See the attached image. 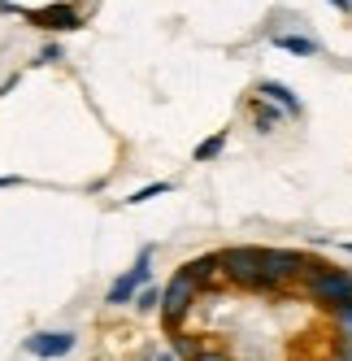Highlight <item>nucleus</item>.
<instances>
[{
	"label": "nucleus",
	"mask_w": 352,
	"mask_h": 361,
	"mask_svg": "<svg viewBox=\"0 0 352 361\" xmlns=\"http://www.w3.org/2000/svg\"><path fill=\"white\" fill-rule=\"evenodd\" d=\"M261 100H270V105H279L283 114H300V100H296V92L287 87V83H279V79H261Z\"/></svg>",
	"instance_id": "obj_8"
},
{
	"label": "nucleus",
	"mask_w": 352,
	"mask_h": 361,
	"mask_svg": "<svg viewBox=\"0 0 352 361\" xmlns=\"http://www.w3.org/2000/svg\"><path fill=\"white\" fill-rule=\"evenodd\" d=\"M161 300H165V288H144L139 300H135V309H139V314H153V309L161 314Z\"/></svg>",
	"instance_id": "obj_14"
},
{
	"label": "nucleus",
	"mask_w": 352,
	"mask_h": 361,
	"mask_svg": "<svg viewBox=\"0 0 352 361\" xmlns=\"http://www.w3.org/2000/svg\"><path fill=\"white\" fill-rule=\"evenodd\" d=\"M305 292L313 305L322 309H344L352 305V270H339V266H322V262H309L305 270Z\"/></svg>",
	"instance_id": "obj_1"
},
{
	"label": "nucleus",
	"mask_w": 352,
	"mask_h": 361,
	"mask_svg": "<svg viewBox=\"0 0 352 361\" xmlns=\"http://www.w3.org/2000/svg\"><path fill=\"white\" fill-rule=\"evenodd\" d=\"M331 322H335V340H352V305L335 309V314H331Z\"/></svg>",
	"instance_id": "obj_15"
},
{
	"label": "nucleus",
	"mask_w": 352,
	"mask_h": 361,
	"mask_svg": "<svg viewBox=\"0 0 352 361\" xmlns=\"http://www.w3.org/2000/svg\"><path fill=\"white\" fill-rule=\"evenodd\" d=\"M170 353L179 357V361H200V357H205L209 348L200 344L196 335H187V331H174V348H170Z\"/></svg>",
	"instance_id": "obj_9"
},
{
	"label": "nucleus",
	"mask_w": 352,
	"mask_h": 361,
	"mask_svg": "<svg viewBox=\"0 0 352 361\" xmlns=\"http://www.w3.org/2000/svg\"><path fill=\"white\" fill-rule=\"evenodd\" d=\"M148 262H153V248H144L139 252V262L131 266V274H122L118 283H113V288H109V305H127L131 296H135V288H144V283H148Z\"/></svg>",
	"instance_id": "obj_6"
},
{
	"label": "nucleus",
	"mask_w": 352,
	"mask_h": 361,
	"mask_svg": "<svg viewBox=\"0 0 352 361\" xmlns=\"http://www.w3.org/2000/svg\"><path fill=\"white\" fill-rule=\"evenodd\" d=\"M27 22H35L44 31H74L79 27V9L74 5H44V9H31Z\"/></svg>",
	"instance_id": "obj_7"
},
{
	"label": "nucleus",
	"mask_w": 352,
	"mask_h": 361,
	"mask_svg": "<svg viewBox=\"0 0 352 361\" xmlns=\"http://www.w3.org/2000/svg\"><path fill=\"white\" fill-rule=\"evenodd\" d=\"M174 183H148V188H139L135 196H127V204H144V200H153V196H165Z\"/></svg>",
	"instance_id": "obj_16"
},
{
	"label": "nucleus",
	"mask_w": 352,
	"mask_h": 361,
	"mask_svg": "<svg viewBox=\"0 0 352 361\" xmlns=\"http://www.w3.org/2000/svg\"><path fill=\"white\" fill-rule=\"evenodd\" d=\"M157 361H179V357H174V353H157Z\"/></svg>",
	"instance_id": "obj_22"
},
{
	"label": "nucleus",
	"mask_w": 352,
	"mask_h": 361,
	"mask_svg": "<svg viewBox=\"0 0 352 361\" xmlns=\"http://www.w3.org/2000/svg\"><path fill=\"white\" fill-rule=\"evenodd\" d=\"M5 5H9V0H0V9H5Z\"/></svg>",
	"instance_id": "obj_23"
},
{
	"label": "nucleus",
	"mask_w": 352,
	"mask_h": 361,
	"mask_svg": "<svg viewBox=\"0 0 352 361\" xmlns=\"http://www.w3.org/2000/svg\"><path fill=\"white\" fill-rule=\"evenodd\" d=\"M326 5H335L339 13H352V0H326Z\"/></svg>",
	"instance_id": "obj_20"
},
{
	"label": "nucleus",
	"mask_w": 352,
	"mask_h": 361,
	"mask_svg": "<svg viewBox=\"0 0 352 361\" xmlns=\"http://www.w3.org/2000/svg\"><path fill=\"white\" fill-rule=\"evenodd\" d=\"M274 44H279L283 53H296V57H318L322 53L318 39H309V35H274Z\"/></svg>",
	"instance_id": "obj_10"
},
{
	"label": "nucleus",
	"mask_w": 352,
	"mask_h": 361,
	"mask_svg": "<svg viewBox=\"0 0 352 361\" xmlns=\"http://www.w3.org/2000/svg\"><path fill=\"white\" fill-rule=\"evenodd\" d=\"M74 344H79V335L74 331H39L27 340V353L39 357V361H57V357H70Z\"/></svg>",
	"instance_id": "obj_5"
},
{
	"label": "nucleus",
	"mask_w": 352,
	"mask_h": 361,
	"mask_svg": "<svg viewBox=\"0 0 352 361\" xmlns=\"http://www.w3.org/2000/svg\"><path fill=\"white\" fill-rule=\"evenodd\" d=\"M65 53H61V44H44L39 48V66H48V61H61Z\"/></svg>",
	"instance_id": "obj_17"
},
{
	"label": "nucleus",
	"mask_w": 352,
	"mask_h": 361,
	"mask_svg": "<svg viewBox=\"0 0 352 361\" xmlns=\"http://www.w3.org/2000/svg\"><path fill=\"white\" fill-rule=\"evenodd\" d=\"M196 296H200V283H196L191 266L174 270V279L165 283V300H161V322H165L170 331H179V326H183V318L191 314Z\"/></svg>",
	"instance_id": "obj_2"
},
{
	"label": "nucleus",
	"mask_w": 352,
	"mask_h": 361,
	"mask_svg": "<svg viewBox=\"0 0 352 361\" xmlns=\"http://www.w3.org/2000/svg\"><path fill=\"white\" fill-rule=\"evenodd\" d=\"M335 361H352V340H335Z\"/></svg>",
	"instance_id": "obj_18"
},
{
	"label": "nucleus",
	"mask_w": 352,
	"mask_h": 361,
	"mask_svg": "<svg viewBox=\"0 0 352 361\" xmlns=\"http://www.w3.org/2000/svg\"><path fill=\"white\" fill-rule=\"evenodd\" d=\"M222 270L231 283H239L244 292H265V274H261V248H226L222 252Z\"/></svg>",
	"instance_id": "obj_4"
},
{
	"label": "nucleus",
	"mask_w": 352,
	"mask_h": 361,
	"mask_svg": "<svg viewBox=\"0 0 352 361\" xmlns=\"http://www.w3.org/2000/svg\"><path fill=\"white\" fill-rule=\"evenodd\" d=\"M18 183H22L18 174H5V178H0V188H18Z\"/></svg>",
	"instance_id": "obj_21"
},
{
	"label": "nucleus",
	"mask_w": 352,
	"mask_h": 361,
	"mask_svg": "<svg viewBox=\"0 0 352 361\" xmlns=\"http://www.w3.org/2000/svg\"><path fill=\"white\" fill-rule=\"evenodd\" d=\"M222 148H226V131H218V135H209V140H200V144H196V161H213Z\"/></svg>",
	"instance_id": "obj_13"
},
{
	"label": "nucleus",
	"mask_w": 352,
	"mask_h": 361,
	"mask_svg": "<svg viewBox=\"0 0 352 361\" xmlns=\"http://www.w3.org/2000/svg\"><path fill=\"white\" fill-rule=\"evenodd\" d=\"M200 361H235V357H226V353H213V348H209V353L200 357Z\"/></svg>",
	"instance_id": "obj_19"
},
{
	"label": "nucleus",
	"mask_w": 352,
	"mask_h": 361,
	"mask_svg": "<svg viewBox=\"0 0 352 361\" xmlns=\"http://www.w3.org/2000/svg\"><path fill=\"white\" fill-rule=\"evenodd\" d=\"M253 118H257V131H274V126H279V118H283V109L270 105V100H257V105H253Z\"/></svg>",
	"instance_id": "obj_12"
},
{
	"label": "nucleus",
	"mask_w": 352,
	"mask_h": 361,
	"mask_svg": "<svg viewBox=\"0 0 352 361\" xmlns=\"http://www.w3.org/2000/svg\"><path fill=\"white\" fill-rule=\"evenodd\" d=\"M191 274H196V283H200V288H205V283H209L213 274H226V270H222V252L196 257V262H191Z\"/></svg>",
	"instance_id": "obj_11"
},
{
	"label": "nucleus",
	"mask_w": 352,
	"mask_h": 361,
	"mask_svg": "<svg viewBox=\"0 0 352 361\" xmlns=\"http://www.w3.org/2000/svg\"><path fill=\"white\" fill-rule=\"evenodd\" d=\"M309 262L291 248H261V274H265V292H283L291 279H305Z\"/></svg>",
	"instance_id": "obj_3"
}]
</instances>
